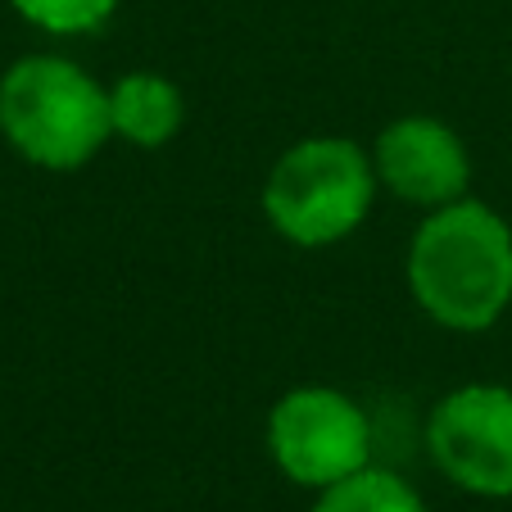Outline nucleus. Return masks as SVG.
I'll use <instances>...</instances> for the list:
<instances>
[{
	"instance_id": "8",
	"label": "nucleus",
	"mask_w": 512,
	"mask_h": 512,
	"mask_svg": "<svg viewBox=\"0 0 512 512\" xmlns=\"http://www.w3.org/2000/svg\"><path fill=\"white\" fill-rule=\"evenodd\" d=\"M309 512H431V508H426V499L399 472L372 463L363 472L318 490Z\"/></svg>"
},
{
	"instance_id": "2",
	"label": "nucleus",
	"mask_w": 512,
	"mask_h": 512,
	"mask_svg": "<svg viewBox=\"0 0 512 512\" xmlns=\"http://www.w3.org/2000/svg\"><path fill=\"white\" fill-rule=\"evenodd\" d=\"M0 136L14 155L46 173H78L114 141L109 87L78 59L23 55L0 73Z\"/></svg>"
},
{
	"instance_id": "4",
	"label": "nucleus",
	"mask_w": 512,
	"mask_h": 512,
	"mask_svg": "<svg viewBox=\"0 0 512 512\" xmlns=\"http://www.w3.org/2000/svg\"><path fill=\"white\" fill-rule=\"evenodd\" d=\"M268 458L290 485L327 490L372 467V417L336 386H295L268 408Z\"/></svg>"
},
{
	"instance_id": "5",
	"label": "nucleus",
	"mask_w": 512,
	"mask_h": 512,
	"mask_svg": "<svg viewBox=\"0 0 512 512\" xmlns=\"http://www.w3.org/2000/svg\"><path fill=\"white\" fill-rule=\"evenodd\" d=\"M426 449L454 490L512 499V386L467 381L431 408Z\"/></svg>"
},
{
	"instance_id": "6",
	"label": "nucleus",
	"mask_w": 512,
	"mask_h": 512,
	"mask_svg": "<svg viewBox=\"0 0 512 512\" xmlns=\"http://www.w3.org/2000/svg\"><path fill=\"white\" fill-rule=\"evenodd\" d=\"M368 150L381 191L413 209L431 213L472 195V150L445 118L404 114L381 127Z\"/></svg>"
},
{
	"instance_id": "1",
	"label": "nucleus",
	"mask_w": 512,
	"mask_h": 512,
	"mask_svg": "<svg viewBox=\"0 0 512 512\" xmlns=\"http://www.w3.org/2000/svg\"><path fill=\"white\" fill-rule=\"evenodd\" d=\"M404 272L435 327L490 331L512 309V223L476 195L431 209L408 241Z\"/></svg>"
},
{
	"instance_id": "3",
	"label": "nucleus",
	"mask_w": 512,
	"mask_h": 512,
	"mask_svg": "<svg viewBox=\"0 0 512 512\" xmlns=\"http://www.w3.org/2000/svg\"><path fill=\"white\" fill-rule=\"evenodd\" d=\"M381 195L372 150L354 136H304L263 177V218L295 250H327L368 223Z\"/></svg>"
},
{
	"instance_id": "7",
	"label": "nucleus",
	"mask_w": 512,
	"mask_h": 512,
	"mask_svg": "<svg viewBox=\"0 0 512 512\" xmlns=\"http://www.w3.org/2000/svg\"><path fill=\"white\" fill-rule=\"evenodd\" d=\"M109 127L132 150H164L186 127V96L155 68H132L109 87Z\"/></svg>"
},
{
	"instance_id": "9",
	"label": "nucleus",
	"mask_w": 512,
	"mask_h": 512,
	"mask_svg": "<svg viewBox=\"0 0 512 512\" xmlns=\"http://www.w3.org/2000/svg\"><path fill=\"white\" fill-rule=\"evenodd\" d=\"M118 5L123 0H10V10L46 37H91L114 19Z\"/></svg>"
}]
</instances>
